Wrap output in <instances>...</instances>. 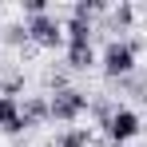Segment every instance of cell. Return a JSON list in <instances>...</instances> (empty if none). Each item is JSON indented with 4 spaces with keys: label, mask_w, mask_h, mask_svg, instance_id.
<instances>
[{
    "label": "cell",
    "mask_w": 147,
    "mask_h": 147,
    "mask_svg": "<svg viewBox=\"0 0 147 147\" xmlns=\"http://www.w3.org/2000/svg\"><path fill=\"white\" fill-rule=\"evenodd\" d=\"M0 44H8V48H28L32 40H28V28L24 24H4L0 28Z\"/></svg>",
    "instance_id": "9"
},
{
    "label": "cell",
    "mask_w": 147,
    "mask_h": 147,
    "mask_svg": "<svg viewBox=\"0 0 147 147\" xmlns=\"http://www.w3.org/2000/svg\"><path fill=\"white\" fill-rule=\"evenodd\" d=\"M64 44H92V24L84 20H64Z\"/></svg>",
    "instance_id": "8"
},
{
    "label": "cell",
    "mask_w": 147,
    "mask_h": 147,
    "mask_svg": "<svg viewBox=\"0 0 147 147\" xmlns=\"http://www.w3.org/2000/svg\"><path fill=\"white\" fill-rule=\"evenodd\" d=\"M92 107V96L80 92V88H60L48 96V119L52 123H76L84 111Z\"/></svg>",
    "instance_id": "2"
},
{
    "label": "cell",
    "mask_w": 147,
    "mask_h": 147,
    "mask_svg": "<svg viewBox=\"0 0 147 147\" xmlns=\"http://www.w3.org/2000/svg\"><path fill=\"white\" fill-rule=\"evenodd\" d=\"M135 56H139V44L135 40H107V48L99 56V72L107 76V80H127V76L135 72Z\"/></svg>",
    "instance_id": "1"
},
{
    "label": "cell",
    "mask_w": 147,
    "mask_h": 147,
    "mask_svg": "<svg viewBox=\"0 0 147 147\" xmlns=\"http://www.w3.org/2000/svg\"><path fill=\"white\" fill-rule=\"evenodd\" d=\"M24 28H28V40H32L36 48H60V44H64V20L52 16V12L28 16Z\"/></svg>",
    "instance_id": "3"
},
{
    "label": "cell",
    "mask_w": 147,
    "mask_h": 147,
    "mask_svg": "<svg viewBox=\"0 0 147 147\" xmlns=\"http://www.w3.org/2000/svg\"><path fill=\"white\" fill-rule=\"evenodd\" d=\"M143 99H147V96H143Z\"/></svg>",
    "instance_id": "16"
},
{
    "label": "cell",
    "mask_w": 147,
    "mask_h": 147,
    "mask_svg": "<svg viewBox=\"0 0 147 147\" xmlns=\"http://www.w3.org/2000/svg\"><path fill=\"white\" fill-rule=\"evenodd\" d=\"M24 88V72H8V76H0V96H8V99H16V92Z\"/></svg>",
    "instance_id": "13"
},
{
    "label": "cell",
    "mask_w": 147,
    "mask_h": 147,
    "mask_svg": "<svg viewBox=\"0 0 147 147\" xmlns=\"http://www.w3.org/2000/svg\"><path fill=\"white\" fill-rule=\"evenodd\" d=\"M24 12H28V16H40V12H48V0H24Z\"/></svg>",
    "instance_id": "15"
},
{
    "label": "cell",
    "mask_w": 147,
    "mask_h": 147,
    "mask_svg": "<svg viewBox=\"0 0 147 147\" xmlns=\"http://www.w3.org/2000/svg\"><path fill=\"white\" fill-rule=\"evenodd\" d=\"M107 24H111V32H127V28L135 24V8H131L127 0H123V4H115V8H111V20H107Z\"/></svg>",
    "instance_id": "10"
},
{
    "label": "cell",
    "mask_w": 147,
    "mask_h": 147,
    "mask_svg": "<svg viewBox=\"0 0 147 147\" xmlns=\"http://www.w3.org/2000/svg\"><path fill=\"white\" fill-rule=\"evenodd\" d=\"M0 131H4V135H20V131H24V119H20V99L0 96Z\"/></svg>",
    "instance_id": "6"
},
{
    "label": "cell",
    "mask_w": 147,
    "mask_h": 147,
    "mask_svg": "<svg viewBox=\"0 0 147 147\" xmlns=\"http://www.w3.org/2000/svg\"><path fill=\"white\" fill-rule=\"evenodd\" d=\"M68 68H72V72L96 68V48H92V44H68Z\"/></svg>",
    "instance_id": "7"
},
{
    "label": "cell",
    "mask_w": 147,
    "mask_h": 147,
    "mask_svg": "<svg viewBox=\"0 0 147 147\" xmlns=\"http://www.w3.org/2000/svg\"><path fill=\"white\" fill-rule=\"evenodd\" d=\"M20 119H24V131L40 127V123L48 119V96H28L20 103Z\"/></svg>",
    "instance_id": "5"
},
{
    "label": "cell",
    "mask_w": 147,
    "mask_h": 147,
    "mask_svg": "<svg viewBox=\"0 0 147 147\" xmlns=\"http://www.w3.org/2000/svg\"><path fill=\"white\" fill-rule=\"evenodd\" d=\"M99 12H103V0H80V4H72V20H84V24H92Z\"/></svg>",
    "instance_id": "12"
},
{
    "label": "cell",
    "mask_w": 147,
    "mask_h": 147,
    "mask_svg": "<svg viewBox=\"0 0 147 147\" xmlns=\"http://www.w3.org/2000/svg\"><path fill=\"white\" fill-rule=\"evenodd\" d=\"M115 107H119V103H111V99H92V107H88V111H92V115H96V123L103 127V123L115 115Z\"/></svg>",
    "instance_id": "14"
},
{
    "label": "cell",
    "mask_w": 147,
    "mask_h": 147,
    "mask_svg": "<svg viewBox=\"0 0 147 147\" xmlns=\"http://www.w3.org/2000/svg\"><path fill=\"white\" fill-rule=\"evenodd\" d=\"M103 135H107L111 147L131 143V139L139 135V111H131V107H115V115L103 123Z\"/></svg>",
    "instance_id": "4"
},
{
    "label": "cell",
    "mask_w": 147,
    "mask_h": 147,
    "mask_svg": "<svg viewBox=\"0 0 147 147\" xmlns=\"http://www.w3.org/2000/svg\"><path fill=\"white\" fill-rule=\"evenodd\" d=\"M92 143V127H68L52 147H88Z\"/></svg>",
    "instance_id": "11"
}]
</instances>
